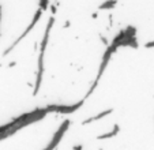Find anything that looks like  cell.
<instances>
[{
	"label": "cell",
	"instance_id": "obj_9",
	"mask_svg": "<svg viewBox=\"0 0 154 150\" xmlns=\"http://www.w3.org/2000/svg\"><path fill=\"white\" fill-rule=\"evenodd\" d=\"M117 4V0H105L102 4L98 6V10H112Z\"/></svg>",
	"mask_w": 154,
	"mask_h": 150
},
{
	"label": "cell",
	"instance_id": "obj_8",
	"mask_svg": "<svg viewBox=\"0 0 154 150\" xmlns=\"http://www.w3.org/2000/svg\"><path fill=\"white\" fill-rule=\"evenodd\" d=\"M113 112V109H106V111H104V112H101V113H98V115H96V116H93V117H90V119H86V120L83 121V124H89V123H93V121H96V120H100V119H102V117H105V116H108V115H111V113Z\"/></svg>",
	"mask_w": 154,
	"mask_h": 150
},
{
	"label": "cell",
	"instance_id": "obj_10",
	"mask_svg": "<svg viewBox=\"0 0 154 150\" xmlns=\"http://www.w3.org/2000/svg\"><path fill=\"white\" fill-rule=\"evenodd\" d=\"M48 6H49V0H38V8H41L42 11H45Z\"/></svg>",
	"mask_w": 154,
	"mask_h": 150
},
{
	"label": "cell",
	"instance_id": "obj_6",
	"mask_svg": "<svg viewBox=\"0 0 154 150\" xmlns=\"http://www.w3.org/2000/svg\"><path fill=\"white\" fill-rule=\"evenodd\" d=\"M70 124H71V121L68 120H64L63 123L60 124V127L57 128V131H56L55 134H53V136H52V139H51V142L47 145V146L44 147L42 150H55L56 147H57V145L60 143V141L63 139V136H64V134L67 133V130L70 128Z\"/></svg>",
	"mask_w": 154,
	"mask_h": 150
},
{
	"label": "cell",
	"instance_id": "obj_11",
	"mask_svg": "<svg viewBox=\"0 0 154 150\" xmlns=\"http://www.w3.org/2000/svg\"><path fill=\"white\" fill-rule=\"evenodd\" d=\"M145 48H154V41H150V42L145 44Z\"/></svg>",
	"mask_w": 154,
	"mask_h": 150
},
{
	"label": "cell",
	"instance_id": "obj_7",
	"mask_svg": "<svg viewBox=\"0 0 154 150\" xmlns=\"http://www.w3.org/2000/svg\"><path fill=\"white\" fill-rule=\"evenodd\" d=\"M119 131H120L119 124H115V126H113V128H112V130L109 131V133H106V134H102V135H98V136H97V139H98V141H104V139L113 138L115 135H117V134H119Z\"/></svg>",
	"mask_w": 154,
	"mask_h": 150
},
{
	"label": "cell",
	"instance_id": "obj_1",
	"mask_svg": "<svg viewBox=\"0 0 154 150\" xmlns=\"http://www.w3.org/2000/svg\"><path fill=\"white\" fill-rule=\"evenodd\" d=\"M47 115H48V112H47V109H45V107L35 108V109L30 111V112L22 113V115H19L18 117L12 119V120L8 121V123L2 124V126H0V142L7 139V138H10V136H12L19 130L27 127L30 124L42 120Z\"/></svg>",
	"mask_w": 154,
	"mask_h": 150
},
{
	"label": "cell",
	"instance_id": "obj_3",
	"mask_svg": "<svg viewBox=\"0 0 154 150\" xmlns=\"http://www.w3.org/2000/svg\"><path fill=\"white\" fill-rule=\"evenodd\" d=\"M117 49H119V46H117L115 42H111L109 45L106 46V49H105L104 55H102L101 63H100V68H98V72H97V75H96V79H94V82L91 83L90 89H89V92L86 93L85 98H87L89 95H91L94 90L97 89V86H98V83H100V79H101V77L104 75V72H105V70H106V67H108V64H109V61H111L112 56H113V53L116 52Z\"/></svg>",
	"mask_w": 154,
	"mask_h": 150
},
{
	"label": "cell",
	"instance_id": "obj_4",
	"mask_svg": "<svg viewBox=\"0 0 154 150\" xmlns=\"http://www.w3.org/2000/svg\"><path fill=\"white\" fill-rule=\"evenodd\" d=\"M83 105V100L74 104H48L45 105V109L48 113H61V115H70L74 113Z\"/></svg>",
	"mask_w": 154,
	"mask_h": 150
},
{
	"label": "cell",
	"instance_id": "obj_12",
	"mask_svg": "<svg viewBox=\"0 0 154 150\" xmlns=\"http://www.w3.org/2000/svg\"><path fill=\"white\" fill-rule=\"evenodd\" d=\"M74 150H82V146H81V145H78V146H75V149H74Z\"/></svg>",
	"mask_w": 154,
	"mask_h": 150
},
{
	"label": "cell",
	"instance_id": "obj_5",
	"mask_svg": "<svg viewBox=\"0 0 154 150\" xmlns=\"http://www.w3.org/2000/svg\"><path fill=\"white\" fill-rule=\"evenodd\" d=\"M42 14H44V11H42V10H41V8H38V10H37V11H35V14H34V17H33L32 22H30V23H29V26H27V27H26V29H25V30H23V32H22V34H20V36H19V37H18V38H17V40H15V41H14V42H12V44H11V45H10V46H8V48H7V49H6V51H4V55H8V53H10V52H11L12 49H14V48H15V46H17V45H18V44H19V42H20V41L23 40V38H26V37H27V34H29V33H30V32H32V30H33V27H35V25H37V23H38V20H40V19H41V17H42Z\"/></svg>",
	"mask_w": 154,
	"mask_h": 150
},
{
	"label": "cell",
	"instance_id": "obj_2",
	"mask_svg": "<svg viewBox=\"0 0 154 150\" xmlns=\"http://www.w3.org/2000/svg\"><path fill=\"white\" fill-rule=\"evenodd\" d=\"M55 23V17H51L47 23L45 27V33H44L42 41H41V46H40V56H38V63H37V77H35V83H34V90H33V95H37L40 92V87L42 85V78H44V56H45V51L48 46V41H49V36H51V30L53 27Z\"/></svg>",
	"mask_w": 154,
	"mask_h": 150
}]
</instances>
